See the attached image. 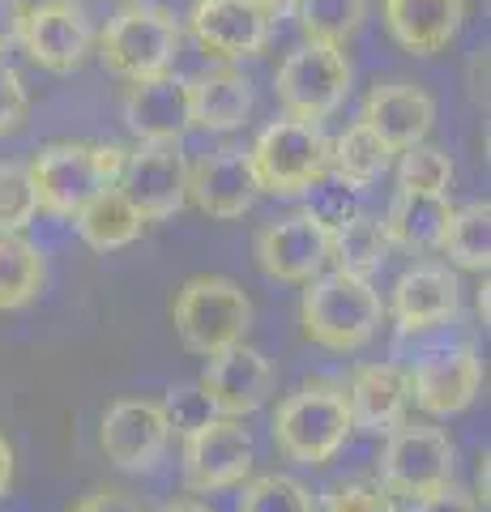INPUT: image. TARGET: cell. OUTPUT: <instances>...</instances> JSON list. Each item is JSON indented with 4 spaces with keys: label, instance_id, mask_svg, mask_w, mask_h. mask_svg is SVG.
<instances>
[{
    "label": "cell",
    "instance_id": "27",
    "mask_svg": "<svg viewBox=\"0 0 491 512\" xmlns=\"http://www.w3.org/2000/svg\"><path fill=\"white\" fill-rule=\"evenodd\" d=\"M389 248L393 244L385 235V222L355 214L342 227H334V252H329V261H338V269L351 278H372L389 261Z\"/></svg>",
    "mask_w": 491,
    "mask_h": 512
},
{
    "label": "cell",
    "instance_id": "21",
    "mask_svg": "<svg viewBox=\"0 0 491 512\" xmlns=\"http://www.w3.org/2000/svg\"><path fill=\"white\" fill-rule=\"evenodd\" d=\"M346 406H351V427L372 431V436H389L406 419L410 380L398 363H368L359 367L351 389H346Z\"/></svg>",
    "mask_w": 491,
    "mask_h": 512
},
{
    "label": "cell",
    "instance_id": "25",
    "mask_svg": "<svg viewBox=\"0 0 491 512\" xmlns=\"http://www.w3.org/2000/svg\"><path fill=\"white\" fill-rule=\"evenodd\" d=\"M73 227L94 252H116V248H129L141 235L146 218L137 214V205L124 197L120 188H99L82 210L73 214Z\"/></svg>",
    "mask_w": 491,
    "mask_h": 512
},
{
    "label": "cell",
    "instance_id": "32",
    "mask_svg": "<svg viewBox=\"0 0 491 512\" xmlns=\"http://www.w3.org/2000/svg\"><path fill=\"white\" fill-rule=\"evenodd\" d=\"M398 188H406V192H445V197H449V188H453V158L445 150L427 146V141L402 150Z\"/></svg>",
    "mask_w": 491,
    "mask_h": 512
},
{
    "label": "cell",
    "instance_id": "15",
    "mask_svg": "<svg viewBox=\"0 0 491 512\" xmlns=\"http://www.w3.org/2000/svg\"><path fill=\"white\" fill-rule=\"evenodd\" d=\"M269 13L252 0H197L188 13V30L201 43V52L218 60H244L257 56L269 43Z\"/></svg>",
    "mask_w": 491,
    "mask_h": 512
},
{
    "label": "cell",
    "instance_id": "6",
    "mask_svg": "<svg viewBox=\"0 0 491 512\" xmlns=\"http://www.w3.org/2000/svg\"><path fill=\"white\" fill-rule=\"evenodd\" d=\"M171 320H176L184 350L210 359L218 350L244 342V333L252 325V303H248L240 282L218 278V274H201V278H188L180 286L176 303H171Z\"/></svg>",
    "mask_w": 491,
    "mask_h": 512
},
{
    "label": "cell",
    "instance_id": "9",
    "mask_svg": "<svg viewBox=\"0 0 491 512\" xmlns=\"http://www.w3.org/2000/svg\"><path fill=\"white\" fill-rule=\"evenodd\" d=\"M252 431L240 419L210 414L197 427L184 431V483L188 491H223L244 483L252 470Z\"/></svg>",
    "mask_w": 491,
    "mask_h": 512
},
{
    "label": "cell",
    "instance_id": "29",
    "mask_svg": "<svg viewBox=\"0 0 491 512\" xmlns=\"http://www.w3.org/2000/svg\"><path fill=\"white\" fill-rule=\"evenodd\" d=\"M440 248L453 265L462 269H487L491 261V205L487 201H470L462 210H453L440 235Z\"/></svg>",
    "mask_w": 491,
    "mask_h": 512
},
{
    "label": "cell",
    "instance_id": "47",
    "mask_svg": "<svg viewBox=\"0 0 491 512\" xmlns=\"http://www.w3.org/2000/svg\"><path fill=\"white\" fill-rule=\"evenodd\" d=\"M376 512H406V508H402L398 500H393V504H385V508H376Z\"/></svg>",
    "mask_w": 491,
    "mask_h": 512
},
{
    "label": "cell",
    "instance_id": "36",
    "mask_svg": "<svg viewBox=\"0 0 491 512\" xmlns=\"http://www.w3.org/2000/svg\"><path fill=\"white\" fill-rule=\"evenodd\" d=\"M26 111H30V99H26V86L13 64L0 60V137L5 133H18L26 124Z\"/></svg>",
    "mask_w": 491,
    "mask_h": 512
},
{
    "label": "cell",
    "instance_id": "18",
    "mask_svg": "<svg viewBox=\"0 0 491 512\" xmlns=\"http://www.w3.org/2000/svg\"><path fill=\"white\" fill-rule=\"evenodd\" d=\"M188 197L210 218H240L257 201V180L248 167V150L223 146L205 154L197 167H188Z\"/></svg>",
    "mask_w": 491,
    "mask_h": 512
},
{
    "label": "cell",
    "instance_id": "5",
    "mask_svg": "<svg viewBox=\"0 0 491 512\" xmlns=\"http://www.w3.org/2000/svg\"><path fill=\"white\" fill-rule=\"evenodd\" d=\"M329 146L334 141L325 137L321 124L291 120V116L274 120L248 150L257 192H269V197H299V192H308L321 175H329Z\"/></svg>",
    "mask_w": 491,
    "mask_h": 512
},
{
    "label": "cell",
    "instance_id": "35",
    "mask_svg": "<svg viewBox=\"0 0 491 512\" xmlns=\"http://www.w3.org/2000/svg\"><path fill=\"white\" fill-rule=\"evenodd\" d=\"M393 504V495L380 483H363V478H351V483H334L325 491V508L329 512H376Z\"/></svg>",
    "mask_w": 491,
    "mask_h": 512
},
{
    "label": "cell",
    "instance_id": "46",
    "mask_svg": "<svg viewBox=\"0 0 491 512\" xmlns=\"http://www.w3.org/2000/svg\"><path fill=\"white\" fill-rule=\"evenodd\" d=\"M479 316H483V325H487V282H483V291H479Z\"/></svg>",
    "mask_w": 491,
    "mask_h": 512
},
{
    "label": "cell",
    "instance_id": "39",
    "mask_svg": "<svg viewBox=\"0 0 491 512\" xmlns=\"http://www.w3.org/2000/svg\"><path fill=\"white\" fill-rule=\"evenodd\" d=\"M22 26H26V0H0V56L22 47Z\"/></svg>",
    "mask_w": 491,
    "mask_h": 512
},
{
    "label": "cell",
    "instance_id": "22",
    "mask_svg": "<svg viewBox=\"0 0 491 512\" xmlns=\"http://www.w3.org/2000/svg\"><path fill=\"white\" fill-rule=\"evenodd\" d=\"M457 312V278L449 269L423 265L410 269V274L398 278L393 286V316H398L402 333H423L436 329Z\"/></svg>",
    "mask_w": 491,
    "mask_h": 512
},
{
    "label": "cell",
    "instance_id": "4",
    "mask_svg": "<svg viewBox=\"0 0 491 512\" xmlns=\"http://www.w3.org/2000/svg\"><path fill=\"white\" fill-rule=\"evenodd\" d=\"M351 431V406L338 384H304L274 414V444L295 466H325Z\"/></svg>",
    "mask_w": 491,
    "mask_h": 512
},
{
    "label": "cell",
    "instance_id": "37",
    "mask_svg": "<svg viewBox=\"0 0 491 512\" xmlns=\"http://www.w3.org/2000/svg\"><path fill=\"white\" fill-rule=\"evenodd\" d=\"M163 410H167V423L171 427H180V431H188V427H197L201 419H210V402H205V393L201 389H171L167 393V402H163Z\"/></svg>",
    "mask_w": 491,
    "mask_h": 512
},
{
    "label": "cell",
    "instance_id": "17",
    "mask_svg": "<svg viewBox=\"0 0 491 512\" xmlns=\"http://www.w3.org/2000/svg\"><path fill=\"white\" fill-rule=\"evenodd\" d=\"M363 124L393 154H402L410 146H419V141H427V133L436 124V103L415 82H380L372 86L368 103H363Z\"/></svg>",
    "mask_w": 491,
    "mask_h": 512
},
{
    "label": "cell",
    "instance_id": "28",
    "mask_svg": "<svg viewBox=\"0 0 491 512\" xmlns=\"http://www.w3.org/2000/svg\"><path fill=\"white\" fill-rule=\"evenodd\" d=\"M43 291V256L18 235H0V312H18Z\"/></svg>",
    "mask_w": 491,
    "mask_h": 512
},
{
    "label": "cell",
    "instance_id": "16",
    "mask_svg": "<svg viewBox=\"0 0 491 512\" xmlns=\"http://www.w3.org/2000/svg\"><path fill=\"white\" fill-rule=\"evenodd\" d=\"M406 380H410V397H415L419 410L436 414V419H449V414H462L479 397L483 363L470 346H457V350L427 355Z\"/></svg>",
    "mask_w": 491,
    "mask_h": 512
},
{
    "label": "cell",
    "instance_id": "42",
    "mask_svg": "<svg viewBox=\"0 0 491 512\" xmlns=\"http://www.w3.org/2000/svg\"><path fill=\"white\" fill-rule=\"evenodd\" d=\"M9 478H13V448L0 436V500H5V491H9Z\"/></svg>",
    "mask_w": 491,
    "mask_h": 512
},
{
    "label": "cell",
    "instance_id": "43",
    "mask_svg": "<svg viewBox=\"0 0 491 512\" xmlns=\"http://www.w3.org/2000/svg\"><path fill=\"white\" fill-rule=\"evenodd\" d=\"M252 5H257V9H265L269 18H291L299 0H252Z\"/></svg>",
    "mask_w": 491,
    "mask_h": 512
},
{
    "label": "cell",
    "instance_id": "34",
    "mask_svg": "<svg viewBox=\"0 0 491 512\" xmlns=\"http://www.w3.org/2000/svg\"><path fill=\"white\" fill-rule=\"evenodd\" d=\"M308 192H312V197H308V214L316 222H325L329 231L359 214V188L338 180V175H321V180H316Z\"/></svg>",
    "mask_w": 491,
    "mask_h": 512
},
{
    "label": "cell",
    "instance_id": "19",
    "mask_svg": "<svg viewBox=\"0 0 491 512\" xmlns=\"http://www.w3.org/2000/svg\"><path fill=\"white\" fill-rule=\"evenodd\" d=\"M124 124L141 141H184V133L193 128L188 120V86L171 73L141 77L124 90Z\"/></svg>",
    "mask_w": 491,
    "mask_h": 512
},
{
    "label": "cell",
    "instance_id": "7",
    "mask_svg": "<svg viewBox=\"0 0 491 512\" xmlns=\"http://www.w3.org/2000/svg\"><path fill=\"white\" fill-rule=\"evenodd\" d=\"M274 94L291 120L321 124L334 116L342 99L351 94V60L342 47L329 43H304L291 52L274 73Z\"/></svg>",
    "mask_w": 491,
    "mask_h": 512
},
{
    "label": "cell",
    "instance_id": "24",
    "mask_svg": "<svg viewBox=\"0 0 491 512\" xmlns=\"http://www.w3.org/2000/svg\"><path fill=\"white\" fill-rule=\"evenodd\" d=\"M453 214V205L445 192H406L398 188L389 214H385V235L389 244L410 248V252H427L440 248V235H445V222Z\"/></svg>",
    "mask_w": 491,
    "mask_h": 512
},
{
    "label": "cell",
    "instance_id": "23",
    "mask_svg": "<svg viewBox=\"0 0 491 512\" xmlns=\"http://www.w3.org/2000/svg\"><path fill=\"white\" fill-rule=\"evenodd\" d=\"M188 86V120L205 133H231L240 128L252 111V86L244 73L235 69H210L197 73Z\"/></svg>",
    "mask_w": 491,
    "mask_h": 512
},
{
    "label": "cell",
    "instance_id": "8",
    "mask_svg": "<svg viewBox=\"0 0 491 512\" xmlns=\"http://www.w3.org/2000/svg\"><path fill=\"white\" fill-rule=\"evenodd\" d=\"M453 483V444L440 427L398 423L380 453V487L393 500H423Z\"/></svg>",
    "mask_w": 491,
    "mask_h": 512
},
{
    "label": "cell",
    "instance_id": "31",
    "mask_svg": "<svg viewBox=\"0 0 491 512\" xmlns=\"http://www.w3.org/2000/svg\"><path fill=\"white\" fill-rule=\"evenodd\" d=\"M235 512H316V500L304 483L287 474H261L244 487Z\"/></svg>",
    "mask_w": 491,
    "mask_h": 512
},
{
    "label": "cell",
    "instance_id": "41",
    "mask_svg": "<svg viewBox=\"0 0 491 512\" xmlns=\"http://www.w3.org/2000/svg\"><path fill=\"white\" fill-rule=\"evenodd\" d=\"M470 90H474V103H487V47H479L470 60Z\"/></svg>",
    "mask_w": 491,
    "mask_h": 512
},
{
    "label": "cell",
    "instance_id": "20",
    "mask_svg": "<svg viewBox=\"0 0 491 512\" xmlns=\"http://www.w3.org/2000/svg\"><path fill=\"white\" fill-rule=\"evenodd\" d=\"M466 0H385V30L410 56H436L462 35Z\"/></svg>",
    "mask_w": 491,
    "mask_h": 512
},
{
    "label": "cell",
    "instance_id": "12",
    "mask_svg": "<svg viewBox=\"0 0 491 512\" xmlns=\"http://www.w3.org/2000/svg\"><path fill=\"white\" fill-rule=\"evenodd\" d=\"M167 440H171V423H167L163 402H150V397H124V402L103 410L99 444H103L107 461L124 474L154 470Z\"/></svg>",
    "mask_w": 491,
    "mask_h": 512
},
{
    "label": "cell",
    "instance_id": "44",
    "mask_svg": "<svg viewBox=\"0 0 491 512\" xmlns=\"http://www.w3.org/2000/svg\"><path fill=\"white\" fill-rule=\"evenodd\" d=\"M163 512H210V508L197 504V500H176V504H167Z\"/></svg>",
    "mask_w": 491,
    "mask_h": 512
},
{
    "label": "cell",
    "instance_id": "2",
    "mask_svg": "<svg viewBox=\"0 0 491 512\" xmlns=\"http://www.w3.org/2000/svg\"><path fill=\"white\" fill-rule=\"evenodd\" d=\"M385 303L372 291L368 278H351L334 269V274H316L299 303V320L304 333L316 346L329 350H359L376 338Z\"/></svg>",
    "mask_w": 491,
    "mask_h": 512
},
{
    "label": "cell",
    "instance_id": "48",
    "mask_svg": "<svg viewBox=\"0 0 491 512\" xmlns=\"http://www.w3.org/2000/svg\"><path fill=\"white\" fill-rule=\"evenodd\" d=\"M116 5H133V0H116Z\"/></svg>",
    "mask_w": 491,
    "mask_h": 512
},
{
    "label": "cell",
    "instance_id": "11",
    "mask_svg": "<svg viewBox=\"0 0 491 512\" xmlns=\"http://www.w3.org/2000/svg\"><path fill=\"white\" fill-rule=\"evenodd\" d=\"M94 30L90 13L77 0H39L26 5V26H22V52L47 73H73L77 64L90 56Z\"/></svg>",
    "mask_w": 491,
    "mask_h": 512
},
{
    "label": "cell",
    "instance_id": "3",
    "mask_svg": "<svg viewBox=\"0 0 491 512\" xmlns=\"http://www.w3.org/2000/svg\"><path fill=\"white\" fill-rule=\"evenodd\" d=\"M184 30L176 13L163 5H146L133 0L124 5L99 35V60L107 73L124 77V82H141V77L171 73V64L180 56Z\"/></svg>",
    "mask_w": 491,
    "mask_h": 512
},
{
    "label": "cell",
    "instance_id": "1",
    "mask_svg": "<svg viewBox=\"0 0 491 512\" xmlns=\"http://www.w3.org/2000/svg\"><path fill=\"white\" fill-rule=\"evenodd\" d=\"M124 158H129V150L107 146V141L103 146H82V141L43 146L35 154V163L26 167L39 210H47L52 218H73L99 188L120 184Z\"/></svg>",
    "mask_w": 491,
    "mask_h": 512
},
{
    "label": "cell",
    "instance_id": "33",
    "mask_svg": "<svg viewBox=\"0 0 491 512\" xmlns=\"http://www.w3.org/2000/svg\"><path fill=\"white\" fill-rule=\"evenodd\" d=\"M39 214L35 184L22 163H0V235H18L26 231Z\"/></svg>",
    "mask_w": 491,
    "mask_h": 512
},
{
    "label": "cell",
    "instance_id": "38",
    "mask_svg": "<svg viewBox=\"0 0 491 512\" xmlns=\"http://www.w3.org/2000/svg\"><path fill=\"white\" fill-rule=\"evenodd\" d=\"M410 512H479V504H474L466 491H457L449 483V487H440L432 495H423V500H415V508H410Z\"/></svg>",
    "mask_w": 491,
    "mask_h": 512
},
{
    "label": "cell",
    "instance_id": "26",
    "mask_svg": "<svg viewBox=\"0 0 491 512\" xmlns=\"http://www.w3.org/2000/svg\"><path fill=\"white\" fill-rule=\"evenodd\" d=\"M389 163H393V150L380 141L368 124H351L346 133L329 146V171L338 175V180H346L351 188H368V184H376L380 175L389 171Z\"/></svg>",
    "mask_w": 491,
    "mask_h": 512
},
{
    "label": "cell",
    "instance_id": "40",
    "mask_svg": "<svg viewBox=\"0 0 491 512\" xmlns=\"http://www.w3.org/2000/svg\"><path fill=\"white\" fill-rule=\"evenodd\" d=\"M73 512H141V508H137L124 491H94V495H86V500L77 504Z\"/></svg>",
    "mask_w": 491,
    "mask_h": 512
},
{
    "label": "cell",
    "instance_id": "45",
    "mask_svg": "<svg viewBox=\"0 0 491 512\" xmlns=\"http://www.w3.org/2000/svg\"><path fill=\"white\" fill-rule=\"evenodd\" d=\"M474 483H479V500H483V508H487V457L479 461V474H474Z\"/></svg>",
    "mask_w": 491,
    "mask_h": 512
},
{
    "label": "cell",
    "instance_id": "30",
    "mask_svg": "<svg viewBox=\"0 0 491 512\" xmlns=\"http://www.w3.org/2000/svg\"><path fill=\"white\" fill-rule=\"evenodd\" d=\"M295 18L308 43L346 47L359 35L363 18H368V0H299Z\"/></svg>",
    "mask_w": 491,
    "mask_h": 512
},
{
    "label": "cell",
    "instance_id": "13",
    "mask_svg": "<svg viewBox=\"0 0 491 512\" xmlns=\"http://www.w3.org/2000/svg\"><path fill=\"white\" fill-rule=\"evenodd\" d=\"M329 252H334V231L308 210L269 222L257 235V265L278 282H312L329 265Z\"/></svg>",
    "mask_w": 491,
    "mask_h": 512
},
{
    "label": "cell",
    "instance_id": "10",
    "mask_svg": "<svg viewBox=\"0 0 491 512\" xmlns=\"http://www.w3.org/2000/svg\"><path fill=\"white\" fill-rule=\"evenodd\" d=\"M116 188L137 205L146 222L176 218L188 201V163L180 154V141H141L124 158Z\"/></svg>",
    "mask_w": 491,
    "mask_h": 512
},
{
    "label": "cell",
    "instance_id": "14",
    "mask_svg": "<svg viewBox=\"0 0 491 512\" xmlns=\"http://www.w3.org/2000/svg\"><path fill=\"white\" fill-rule=\"evenodd\" d=\"M197 389L205 393V402H210L214 414L244 419V414L261 410L265 397L274 393V367H269V359L257 346L235 342L227 350H218V355H210Z\"/></svg>",
    "mask_w": 491,
    "mask_h": 512
}]
</instances>
